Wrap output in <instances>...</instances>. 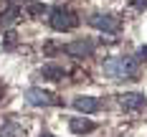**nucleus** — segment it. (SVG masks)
<instances>
[{
    "instance_id": "11",
    "label": "nucleus",
    "mask_w": 147,
    "mask_h": 137,
    "mask_svg": "<svg viewBox=\"0 0 147 137\" xmlns=\"http://www.w3.org/2000/svg\"><path fill=\"white\" fill-rule=\"evenodd\" d=\"M23 135H26L23 124H20V122H15V119L5 122V124L0 127V137H23Z\"/></svg>"
},
{
    "instance_id": "6",
    "label": "nucleus",
    "mask_w": 147,
    "mask_h": 137,
    "mask_svg": "<svg viewBox=\"0 0 147 137\" xmlns=\"http://www.w3.org/2000/svg\"><path fill=\"white\" fill-rule=\"evenodd\" d=\"M117 99H119V104L124 107V109H132V112H140L147 104V97L140 94V91H124V94H119Z\"/></svg>"
},
{
    "instance_id": "14",
    "label": "nucleus",
    "mask_w": 147,
    "mask_h": 137,
    "mask_svg": "<svg viewBox=\"0 0 147 137\" xmlns=\"http://www.w3.org/2000/svg\"><path fill=\"white\" fill-rule=\"evenodd\" d=\"M132 8H134V10H145V8H147V0H132Z\"/></svg>"
},
{
    "instance_id": "2",
    "label": "nucleus",
    "mask_w": 147,
    "mask_h": 137,
    "mask_svg": "<svg viewBox=\"0 0 147 137\" xmlns=\"http://www.w3.org/2000/svg\"><path fill=\"white\" fill-rule=\"evenodd\" d=\"M48 23H51V28L63 33V30H71L79 26V15L69 10V8H63V5H56V8H51V13H48Z\"/></svg>"
},
{
    "instance_id": "4",
    "label": "nucleus",
    "mask_w": 147,
    "mask_h": 137,
    "mask_svg": "<svg viewBox=\"0 0 147 137\" xmlns=\"http://www.w3.org/2000/svg\"><path fill=\"white\" fill-rule=\"evenodd\" d=\"M23 97H26V102H28L30 107H53V104H61V99L56 97V94L41 89V86H30V89H26Z\"/></svg>"
},
{
    "instance_id": "10",
    "label": "nucleus",
    "mask_w": 147,
    "mask_h": 137,
    "mask_svg": "<svg viewBox=\"0 0 147 137\" xmlns=\"http://www.w3.org/2000/svg\"><path fill=\"white\" fill-rule=\"evenodd\" d=\"M69 130L74 135H89V132H94V122L84 119V117H74V119H69Z\"/></svg>"
},
{
    "instance_id": "12",
    "label": "nucleus",
    "mask_w": 147,
    "mask_h": 137,
    "mask_svg": "<svg viewBox=\"0 0 147 137\" xmlns=\"http://www.w3.org/2000/svg\"><path fill=\"white\" fill-rule=\"evenodd\" d=\"M26 13L28 15H46V13H51V10L46 8L43 3H28L26 5Z\"/></svg>"
},
{
    "instance_id": "7",
    "label": "nucleus",
    "mask_w": 147,
    "mask_h": 137,
    "mask_svg": "<svg viewBox=\"0 0 147 137\" xmlns=\"http://www.w3.org/2000/svg\"><path fill=\"white\" fill-rule=\"evenodd\" d=\"M71 104H74V109L81 112V114H94V112L102 109V102H99L96 97H74Z\"/></svg>"
},
{
    "instance_id": "13",
    "label": "nucleus",
    "mask_w": 147,
    "mask_h": 137,
    "mask_svg": "<svg viewBox=\"0 0 147 137\" xmlns=\"http://www.w3.org/2000/svg\"><path fill=\"white\" fill-rule=\"evenodd\" d=\"M15 41H18V36H15L13 30H8V33H5V41H3V48H13Z\"/></svg>"
},
{
    "instance_id": "9",
    "label": "nucleus",
    "mask_w": 147,
    "mask_h": 137,
    "mask_svg": "<svg viewBox=\"0 0 147 137\" xmlns=\"http://www.w3.org/2000/svg\"><path fill=\"white\" fill-rule=\"evenodd\" d=\"M38 76H43L48 81H61V79L66 76V69H63V66H56V63H46V66L38 69Z\"/></svg>"
},
{
    "instance_id": "5",
    "label": "nucleus",
    "mask_w": 147,
    "mask_h": 137,
    "mask_svg": "<svg viewBox=\"0 0 147 137\" xmlns=\"http://www.w3.org/2000/svg\"><path fill=\"white\" fill-rule=\"evenodd\" d=\"M94 48H96V43L91 38H76V41L63 46V53L71 56V59H86V56L94 53Z\"/></svg>"
},
{
    "instance_id": "16",
    "label": "nucleus",
    "mask_w": 147,
    "mask_h": 137,
    "mask_svg": "<svg viewBox=\"0 0 147 137\" xmlns=\"http://www.w3.org/2000/svg\"><path fill=\"white\" fill-rule=\"evenodd\" d=\"M41 137H56V135H51V132H43V135H41Z\"/></svg>"
},
{
    "instance_id": "15",
    "label": "nucleus",
    "mask_w": 147,
    "mask_h": 137,
    "mask_svg": "<svg viewBox=\"0 0 147 137\" xmlns=\"http://www.w3.org/2000/svg\"><path fill=\"white\" fill-rule=\"evenodd\" d=\"M145 56H147V46H142V48L137 51V59H145Z\"/></svg>"
},
{
    "instance_id": "3",
    "label": "nucleus",
    "mask_w": 147,
    "mask_h": 137,
    "mask_svg": "<svg viewBox=\"0 0 147 137\" xmlns=\"http://www.w3.org/2000/svg\"><path fill=\"white\" fill-rule=\"evenodd\" d=\"M86 20L91 28L102 30V33H119V28H122V20L112 13H91Z\"/></svg>"
},
{
    "instance_id": "8",
    "label": "nucleus",
    "mask_w": 147,
    "mask_h": 137,
    "mask_svg": "<svg viewBox=\"0 0 147 137\" xmlns=\"http://www.w3.org/2000/svg\"><path fill=\"white\" fill-rule=\"evenodd\" d=\"M20 15H23L20 5H18V3H10V5L0 13V26H3V28H13L15 23L20 20Z\"/></svg>"
},
{
    "instance_id": "1",
    "label": "nucleus",
    "mask_w": 147,
    "mask_h": 137,
    "mask_svg": "<svg viewBox=\"0 0 147 137\" xmlns=\"http://www.w3.org/2000/svg\"><path fill=\"white\" fill-rule=\"evenodd\" d=\"M102 71H104V76H109L112 81L134 79V76H137V59H132V56H112V59L104 61Z\"/></svg>"
}]
</instances>
